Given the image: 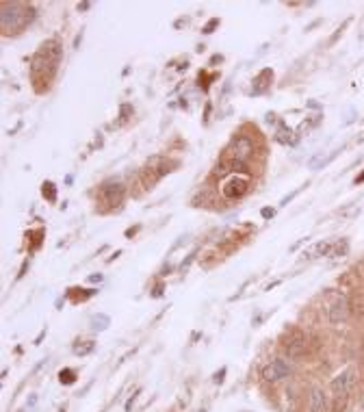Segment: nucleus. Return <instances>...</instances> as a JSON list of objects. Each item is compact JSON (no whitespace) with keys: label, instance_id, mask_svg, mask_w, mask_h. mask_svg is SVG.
Listing matches in <instances>:
<instances>
[{"label":"nucleus","instance_id":"1","mask_svg":"<svg viewBox=\"0 0 364 412\" xmlns=\"http://www.w3.org/2000/svg\"><path fill=\"white\" fill-rule=\"evenodd\" d=\"M61 56H63V50H61V43L56 39L43 41L39 46V50L35 52L33 61H31V76H33V83L37 87V91L48 89L52 76L56 74Z\"/></svg>","mask_w":364,"mask_h":412},{"label":"nucleus","instance_id":"12","mask_svg":"<svg viewBox=\"0 0 364 412\" xmlns=\"http://www.w3.org/2000/svg\"><path fill=\"white\" fill-rule=\"evenodd\" d=\"M278 141H280V143H286V146H295V143L299 141V135H295L293 130L280 126V128H278Z\"/></svg>","mask_w":364,"mask_h":412},{"label":"nucleus","instance_id":"30","mask_svg":"<svg viewBox=\"0 0 364 412\" xmlns=\"http://www.w3.org/2000/svg\"><path fill=\"white\" fill-rule=\"evenodd\" d=\"M355 183H364V171H362L360 176H358V180H355Z\"/></svg>","mask_w":364,"mask_h":412},{"label":"nucleus","instance_id":"3","mask_svg":"<svg viewBox=\"0 0 364 412\" xmlns=\"http://www.w3.org/2000/svg\"><path fill=\"white\" fill-rule=\"evenodd\" d=\"M355 380H358V373H355V369L353 367H347V369H343L336 378H332V382H330V393H332V397L334 399H340V401H345L347 397H349V393L353 390V386H355Z\"/></svg>","mask_w":364,"mask_h":412},{"label":"nucleus","instance_id":"10","mask_svg":"<svg viewBox=\"0 0 364 412\" xmlns=\"http://www.w3.org/2000/svg\"><path fill=\"white\" fill-rule=\"evenodd\" d=\"M306 347H308V343H306V336H295L293 341L286 343V354L290 358H299L306 354Z\"/></svg>","mask_w":364,"mask_h":412},{"label":"nucleus","instance_id":"4","mask_svg":"<svg viewBox=\"0 0 364 412\" xmlns=\"http://www.w3.org/2000/svg\"><path fill=\"white\" fill-rule=\"evenodd\" d=\"M349 315H351V304H349L345 295L334 298L330 302V306H327V319H330V323H345L349 319Z\"/></svg>","mask_w":364,"mask_h":412},{"label":"nucleus","instance_id":"18","mask_svg":"<svg viewBox=\"0 0 364 412\" xmlns=\"http://www.w3.org/2000/svg\"><path fill=\"white\" fill-rule=\"evenodd\" d=\"M59 380H61V384H74L76 373L72 371V369H63V371L59 373Z\"/></svg>","mask_w":364,"mask_h":412},{"label":"nucleus","instance_id":"17","mask_svg":"<svg viewBox=\"0 0 364 412\" xmlns=\"http://www.w3.org/2000/svg\"><path fill=\"white\" fill-rule=\"evenodd\" d=\"M41 193L46 195V200H48V202H54V200H56V187H54L52 183H50V180H48V183H43Z\"/></svg>","mask_w":364,"mask_h":412},{"label":"nucleus","instance_id":"26","mask_svg":"<svg viewBox=\"0 0 364 412\" xmlns=\"http://www.w3.org/2000/svg\"><path fill=\"white\" fill-rule=\"evenodd\" d=\"M273 208H263V211H260V215H263V217H273Z\"/></svg>","mask_w":364,"mask_h":412},{"label":"nucleus","instance_id":"25","mask_svg":"<svg viewBox=\"0 0 364 412\" xmlns=\"http://www.w3.org/2000/svg\"><path fill=\"white\" fill-rule=\"evenodd\" d=\"M163 291H165V286H163V284H156V286H154V293H152V295H154V298H161Z\"/></svg>","mask_w":364,"mask_h":412},{"label":"nucleus","instance_id":"11","mask_svg":"<svg viewBox=\"0 0 364 412\" xmlns=\"http://www.w3.org/2000/svg\"><path fill=\"white\" fill-rule=\"evenodd\" d=\"M265 78H271V70H263L260 74L256 76V81H254V87H252V96H258V93H265L269 89V85L271 83H265Z\"/></svg>","mask_w":364,"mask_h":412},{"label":"nucleus","instance_id":"5","mask_svg":"<svg viewBox=\"0 0 364 412\" xmlns=\"http://www.w3.org/2000/svg\"><path fill=\"white\" fill-rule=\"evenodd\" d=\"M290 371H293V367H290V363L286 358H275L273 363H269L263 369V378H265V382H278V380L288 378Z\"/></svg>","mask_w":364,"mask_h":412},{"label":"nucleus","instance_id":"2","mask_svg":"<svg viewBox=\"0 0 364 412\" xmlns=\"http://www.w3.org/2000/svg\"><path fill=\"white\" fill-rule=\"evenodd\" d=\"M35 20V9L24 3H3L0 9V28L3 35H16Z\"/></svg>","mask_w":364,"mask_h":412},{"label":"nucleus","instance_id":"20","mask_svg":"<svg viewBox=\"0 0 364 412\" xmlns=\"http://www.w3.org/2000/svg\"><path fill=\"white\" fill-rule=\"evenodd\" d=\"M139 393H141V388H137V390H135V393H133V395H130V399L126 401V412H130V410H133V403L137 401V397H139Z\"/></svg>","mask_w":364,"mask_h":412},{"label":"nucleus","instance_id":"24","mask_svg":"<svg viewBox=\"0 0 364 412\" xmlns=\"http://www.w3.org/2000/svg\"><path fill=\"white\" fill-rule=\"evenodd\" d=\"M223 375H225V367L219 369V373H215V382H217V384H221V382H223Z\"/></svg>","mask_w":364,"mask_h":412},{"label":"nucleus","instance_id":"6","mask_svg":"<svg viewBox=\"0 0 364 412\" xmlns=\"http://www.w3.org/2000/svg\"><path fill=\"white\" fill-rule=\"evenodd\" d=\"M308 412H332L330 395H327L321 386H315V388L310 390V397H308Z\"/></svg>","mask_w":364,"mask_h":412},{"label":"nucleus","instance_id":"15","mask_svg":"<svg viewBox=\"0 0 364 412\" xmlns=\"http://www.w3.org/2000/svg\"><path fill=\"white\" fill-rule=\"evenodd\" d=\"M96 349V341H83L74 345V354L76 356H89V354Z\"/></svg>","mask_w":364,"mask_h":412},{"label":"nucleus","instance_id":"7","mask_svg":"<svg viewBox=\"0 0 364 412\" xmlns=\"http://www.w3.org/2000/svg\"><path fill=\"white\" fill-rule=\"evenodd\" d=\"M124 195H126V189H124L119 183H106V185H102V189H100V198L108 206H119L124 202Z\"/></svg>","mask_w":364,"mask_h":412},{"label":"nucleus","instance_id":"27","mask_svg":"<svg viewBox=\"0 0 364 412\" xmlns=\"http://www.w3.org/2000/svg\"><path fill=\"white\" fill-rule=\"evenodd\" d=\"M89 3H81V5H78V11H87V9H89Z\"/></svg>","mask_w":364,"mask_h":412},{"label":"nucleus","instance_id":"28","mask_svg":"<svg viewBox=\"0 0 364 412\" xmlns=\"http://www.w3.org/2000/svg\"><path fill=\"white\" fill-rule=\"evenodd\" d=\"M35 401H37V395H31V399H28V408H33Z\"/></svg>","mask_w":364,"mask_h":412},{"label":"nucleus","instance_id":"23","mask_svg":"<svg viewBox=\"0 0 364 412\" xmlns=\"http://www.w3.org/2000/svg\"><path fill=\"white\" fill-rule=\"evenodd\" d=\"M301 189H304V187H299V189H295V191H293V193H290V195H286V198H284V200L280 202V204H282V206H286V204H288V202H290V200H293V198H295V195H297V193H299Z\"/></svg>","mask_w":364,"mask_h":412},{"label":"nucleus","instance_id":"16","mask_svg":"<svg viewBox=\"0 0 364 412\" xmlns=\"http://www.w3.org/2000/svg\"><path fill=\"white\" fill-rule=\"evenodd\" d=\"M91 328L98 332H104L108 328V317L106 315H93L91 317Z\"/></svg>","mask_w":364,"mask_h":412},{"label":"nucleus","instance_id":"22","mask_svg":"<svg viewBox=\"0 0 364 412\" xmlns=\"http://www.w3.org/2000/svg\"><path fill=\"white\" fill-rule=\"evenodd\" d=\"M215 26H219V20H217V18H213L206 26H204V33H206V35H208V33H213V28H215Z\"/></svg>","mask_w":364,"mask_h":412},{"label":"nucleus","instance_id":"21","mask_svg":"<svg viewBox=\"0 0 364 412\" xmlns=\"http://www.w3.org/2000/svg\"><path fill=\"white\" fill-rule=\"evenodd\" d=\"M128 113H133V106H130V104H122V113H119L122 122H126V120H128Z\"/></svg>","mask_w":364,"mask_h":412},{"label":"nucleus","instance_id":"8","mask_svg":"<svg viewBox=\"0 0 364 412\" xmlns=\"http://www.w3.org/2000/svg\"><path fill=\"white\" fill-rule=\"evenodd\" d=\"M247 189H250V178L247 176H236L234 173V178H230L228 183L223 185V195L228 200H236V198H241V195H245Z\"/></svg>","mask_w":364,"mask_h":412},{"label":"nucleus","instance_id":"29","mask_svg":"<svg viewBox=\"0 0 364 412\" xmlns=\"http://www.w3.org/2000/svg\"><path fill=\"white\" fill-rule=\"evenodd\" d=\"M100 280H102L100 273H96V276H89V282H100Z\"/></svg>","mask_w":364,"mask_h":412},{"label":"nucleus","instance_id":"14","mask_svg":"<svg viewBox=\"0 0 364 412\" xmlns=\"http://www.w3.org/2000/svg\"><path fill=\"white\" fill-rule=\"evenodd\" d=\"M347 252H349V241H347V239H340V241L334 243L330 256L332 258H343V256H347Z\"/></svg>","mask_w":364,"mask_h":412},{"label":"nucleus","instance_id":"19","mask_svg":"<svg viewBox=\"0 0 364 412\" xmlns=\"http://www.w3.org/2000/svg\"><path fill=\"white\" fill-rule=\"evenodd\" d=\"M195 256H198V250H193V252H191V254H189V256L185 258V260H182L180 269H187V267H189V265H191V263H193V260H195Z\"/></svg>","mask_w":364,"mask_h":412},{"label":"nucleus","instance_id":"13","mask_svg":"<svg viewBox=\"0 0 364 412\" xmlns=\"http://www.w3.org/2000/svg\"><path fill=\"white\" fill-rule=\"evenodd\" d=\"M334 248V243L332 241H321V243H317L315 245V250H312V254H308L306 258H319V256H330V252Z\"/></svg>","mask_w":364,"mask_h":412},{"label":"nucleus","instance_id":"9","mask_svg":"<svg viewBox=\"0 0 364 412\" xmlns=\"http://www.w3.org/2000/svg\"><path fill=\"white\" fill-rule=\"evenodd\" d=\"M232 156L230 158H234V161H238V163H247V158L252 156V152H254V143H252V139L250 137H245V135H241V137H236L234 141H232Z\"/></svg>","mask_w":364,"mask_h":412}]
</instances>
